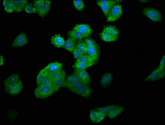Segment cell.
<instances>
[{
    "label": "cell",
    "instance_id": "484cf974",
    "mask_svg": "<svg viewBox=\"0 0 165 125\" xmlns=\"http://www.w3.org/2000/svg\"><path fill=\"white\" fill-rule=\"evenodd\" d=\"M48 75L54 81L60 79L64 76L66 75V73L65 70H59V71L54 72H49Z\"/></svg>",
    "mask_w": 165,
    "mask_h": 125
},
{
    "label": "cell",
    "instance_id": "7a4b0ae2",
    "mask_svg": "<svg viewBox=\"0 0 165 125\" xmlns=\"http://www.w3.org/2000/svg\"><path fill=\"white\" fill-rule=\"evenodd\" d=\"M143 13L153 22H159L162 21V14L157 9L151 7L146 8L143 9Z\"/></svg>",
    "mask_w": 165,
    "mask_h": 125
},
{
    "label": "cell",
    "instance_id": "d4e9b609",
    "mask_svg": "<svg viewBox=\"0 0 165 125\" xmlns=\"http://www.w3.org/2000/svg\"><path fill=\"white\" fill-rule=\"evenodd\" d=\"M94 65L93 64H87L82 62L76 61L75 64L73 65V68L76 70H85L87 68Z\"/></svg>",
    "mask_w": 165,
    "mask_h": 125
},
{
    "label": "cell",
    "instance_id": "cb8c5ba5",
    "mask_svg": "<svg viewBox=\"0 0 165 125\" xmlns=\"http://www.w3.org/2000/svg\"><path fill=\"white\" fill-rule=\"evenodd\" d=\"M76 47L82 54H87V51L88 46L87 45L86 43L84 40H79L76 43Z\"/></svg>",
    "mask_w": 165,
    "mask_h": 125
},
{
    "label": "cell",
    "instance_id": "f35d334b",
    "mask_svg": "<svg viewBox=\"0 0 165 125\" xmlns=\"http://www.w3.org/2000/svg\"><path fill=\"white\" fill-rule=\"evenodd\" d=\"M98 111L96 110H93L90 112V118L92 122L94 123H96V119Z\"/></svg>",
    "mask_w": 165,
    "mask_h": 125
},
{
    "label": "cell",
    "instance_id": "7bdbcfd3",
    "mask_svg": "<svg viewBox=\"0 0 165 125\" xmlns=\"http://www.w3.org/2000/svg\"><path fill=\"white\" fill-rule=\"evenodd\" d=\"M5 59L4 58L3 56L2 55H1V65H3L4 64Z\"/></svg>",
    "mask_w": 165,
    "mask_h": 125
},
{
    "label": "cell",
    "instance_id": "6da1fadb",
    "mask_svg": "<svg viewBox=\"0 0 165 125\" xmlns=\"http://www.w3.org/2000/svg\"><path fill=\"white\" fill-rule=\"evenodd\" d=\"M52 86L41 85L37 86L34 91L35 97L39 99H44L55 93Z\"/></svg>",
    "mask_w": 165,
    "mask_h": 125
},
{
    "label": "cell",
    "instance_id": "f1b7e54d",
    "mask_svg": "<svg viewBox=\"0 0 165 125\" xmlns=\"http://www.w3.org/2000/svg\"><path fill=\"white\" fill-rule=\"evenodd\" d=\"M81 81L79 76L75 72L68 76L65 82L67 83H73Z\"/></svg>",
    "mask_w": 165,
    "mask_h": 125
},
{
    "label": "cell",
    "instance_id": "f546056e",
    "mask_svg": "<svg viewBox=\"0 0 165 125\" xmlns=\"http://www.w3.org/2000/svg\"><path fill=\"white\" fill-rule=\"evenodd\" d=\"M159 72L160 71L158 68H157L145 79V81L149 82L157 80Z\"/></svg>",
    "mask_w": 165,
    "mask_h": 125
},
{
    "label": "cell",
    "instance_id": "8d00e7d4",
    "mask_svg": "<svg viewBox=\"0 0 165 125\" xmlns=\"http://www.w3.org/2000/svg\"><path fill=\"white\" fill-rule=\"evenodd\" d=\"M54 80L51 79L49 76L47 75L46 77L41 83V85L52 86L53 84Z\"/></svg>",
    "mask_w": 165,
    "mask_h": 125
},
{
    "label": "cell",
    "instance_id": "7c38bea8",
    "mask_svg": "<svg viewBox=\"0 0 165 125\" xmlns=\"http://www.w3.org/2000/svg\"><path fill=\"white\" fill-rule=\"evenodd\" d=\"M51 42L54 46L57 48H61L64 47L65 41L64 39L61 37L60 35L56 34L51 37Z\"/></svg>",
    "mask_w": 165,
    "mask_h": 125
},
{
    "label": "cell",
    "instance_id": "b9f144b4",
    "mask_svg": "<svg viewBox=\"0 0 165 125\" xmlns=\"http://www.w3.org/2000/svg\"><path fill=\"white\" fill-rule=\"evenodd\" d=\"M165 76V69H163V70H162V71L160 72L159 74H158V79L157 80H160L163 79Z\"/></svg>",
    "mask_w": 165,
    "mask_h": 125
},
{
    "label": "cell",
    "instance_id": "ee69618b",
    "mask_svg": "<svg viewBox=\"0 0 165 125\" xmlns=\"http://www.w3.org/2000/svg\"><path fill=\"white\" fill-rule=\"evenodd\" d=\"M140 1V2H147V1Z\"/></svg>",
    "mask_w": 165,
    "mask_h": 125
},
{
    "label": "cell",
    "instance_id": "277c9868",
    "mask_svg": "<svg viewBox=\"0 0 165 125\" xmlns=\"http://www.w3.org/2000/svg\"><path fill=\"white\" fill-rule=\"evenodd\" d=\"M118 1L114 0H106V1H97L96 4L101 8L106 17H108L112 8L116 4Z\"/></svg>",
    "mask_w": 165,
    "mask_h": 125
},
{
    "label": "cell",
    "instance_id": "9a60e30c",
    "mask_svg": "<svg viewBox=\"0 0 165 125\" xmlns=\"http://www.w3.org/2000/svg\"><path fill=\"white\" fill-rule=\"evenodd\" d=\"M87 54L94 59L97 63L99 59L100 50L96 48L88 46Z\"/></svg>",
    "mask_w": 165,
    "mask_h": 125
},
{
    "label": "cell",
    "instance_id": "836d02e7",
    "mask_svg": "<svg viewBox=\"0 0 165 125\" xmlns=\"http://www.w3.org/2000/svg\"><path fill=\"white\" fill-rule=\"evenodd\" d=\"M85 42L86 43L87 45L88 46L91 47L96 48L97 49H99V45L97 43L96 41H94V39L91 38H87L85 40Z\"/></svg>",
    "mask_w": 165,
    "mask_h": 125
},
{
    "label": "cell",
    "instance_id": "7402d4cb",
    "mask_svg": "<svg viewBox=\"0 0 165 125\" xmlns=\"http://www.w3.org/2000/svg\"><path fill=\"white\" fill-rule=\"evenodd\" d=\"M51 1H49V0L46 1V0H45L42 9H41V13L39 14L40 16L44 17V16L47 15V14L50 11V8H51Z\"/></svg>",
    "mask_w": 165,
    "mask_h": 125
},
{
    "label": "cell",
    "instance_id": "3957f363",
    "mask_svg": "<svg viewBox=\"0 0 165 125\" xmlns=\"http://www.w3.org/2000/svg\"><path fill=\"white\" fill-rule=\"evenodd\" d=\"M123 13L122 6L120 4H116L112 8L107 17L108 22H114L120 18Z\"/></svg>",
    "mask_w": 165,
    "mask_h": 125
},
{
    "label": "cell",
    "instance_id": "60d3db41",
    "mask_svg": "<svg viewBox=\"0 0 165 125\" xmlns=\"http://www.w3.org/2000/svg\"><path fill=\"white\" fill-rule=\"evenodd\" d=\"M165 67V55H163V57L161 59L160 62L159 66H158V69L159 71L161 72L164 69Z\"/></svg>",
    "mask_w": 165,
    "mask_h": 125
},
{
    "label": "cell",
    "instance_id": "2e32d148",
    "mask_svg": "<svg viewBox=\"0 0 165 125\" xmlns=\"http://www.w3.org/2000/svg\"><path fill=\"white\" fill-rule=\"evenodd\" d=\"M76 40L72 38L69 37L65 42L64 47L70 53H73L76 46Z\"/></svg>",
    "mask_w": 165,
    "mask_h": 125
},
{
    "label": "cell",
    "instance_id": "603a6c76",
    "mask_svg": "<svg viewBox=\"0 0 165 125\" xmlns=\"http://www.w3.org/2000/svg\"><path fill=\"white\" fill-rule=\"evenodd\" d=\"M68 34L69 35V37L72 38L75 40L76 39L82 40L88 37L86 35L82 34L79 31H73V30L69 31L68 32Z\"/></svg>",
    "mask_w": 165,
    "mask_h": 125
},
{
    "label": "cell",
    "instance_id": "4fadbf2b",
    "mask_svg": "<svg viewBox=\"0 0 165 125\" xmlns=\"http://www.w3.org/2000/svg\"><path fill=\"white\" fill-rule=\"evenodd\" d=\"M62 64L58 62H54L48 64L45 69L49 72H54L62 70Z\"/></svg>",
    "mask_w": 165,
    "mask_h": 125
},
{
    "label": "cell",
    "instance_id": "4316f807",
    "mask_svg": "<svg viewBox=\"0 0 165 125\" xmlns=\"http://www.w3.org/2000/svg\"><path fill=\"white\" fill-rule=\"evenodd\" d=\"M99 35H100V37L102 40L104 41L107 42H114L118 40V39L113 37V36H111L109 34L103 31Z\"/></svg>",
    "mask_w": 165,
    "mask_h": 125
},
{
    "label": "cell",
    "instance_id": "e575fe53",
    "mask_svg": "<svg viewBox=\"0 0 165 125\" xmlns=\"http://www.w3.org/2000/svg\"><path fill=\"white\" fill-rule=\"evenodd\" d=\"M115 105H109L107 106V107H100V108H96V110L102 112L105 114L106 116H107V115L108 114L109 111L111 110L113 108H114L115 107Z\"/></svg>",
    "mask_w": 165,
    "mask_h": 125
},
{
    "label": "cell",
    "instance_id": "d6986e66",
    "mask_svg": "<svg viewBox=\"0 0 165 125\" xmlns=\"http://www.w3.org/2000/svg\"><path fill=\"white\" fill-rule=\"evenodd\" d=\"M66 75L64 76L60 79L54 81L52 86L53 88L55 93L58 91L61 87H62L64 83L66 81Z\"/></svg>",
    "mask_w": 165,
    "mask_h": 125
},
{
    "label": "cell",
    "instance_id": "52a82bcc",
    "mask_svg": "<svg viewBox=\"0 0 165 125\" xmlns=\"http://www.w3.org/2000/svg\"><path fill=\"white\" fill-rule=\"evenodd\" d=\"M72 30L79 31L82 34L86 35L88 37L93 33V30L89 25L85 24H77L73 28Z\"/></svg>",
    "mask_w": 165,
    "mask_h": 125
},
{
    "label": "cell",
    "instance_id": "ab89813d",
    "mask_svg": "<svg viewBox=\"0 0 165 125\" xmlns=\"http://www.w3.org/2000/svg\"><path fill=\"white\" fill-rule=\"evenodd\" d=\"M106 116L104 113L98 111L96 117V123H99L101 122V121L104 119Z\"/></svg>",
    "mask_w": 165,
    "mask_h": 125
},
{
    "label": "cell",
    "instance_id": "5b68a950",
    "mask_svg": "<svg viewBox=\"0 0 165 125\" xmlns=\"http://www.w3.org/2000/svg\"><path fill=\"white\" fill-rule=\"evenodd\" d=\"M23 88V84L21 81L11 85L5 86V91L9 94L14 95L21 93Z\"/></svg>",
    "mask_w": 165,
    "mask_h": 125
},
{
    "label": "cell",
    "instance_id": "5bb4252c",
    "mask_svg": "<svg viewBox=\"0 0 165 125\" xmlns=\"http://www.w3.org/2000/svg\"><path fill=\"white\" fill-rule=\"evenodd\" d=\"M113 79V76L111 73H107L104 74L101 79L100 83L102 87L108 86Z\"/></svg>",
    "mask_w": 165,
    "mask_h": 125
},
{
    "label": "cell",
    "instance_id": "74e56055",
    "mask_svg": "<svg viewBox=\"0 0 165 125\" xmlns=\"http://www.w3.org/2000/svg\"><path fill=\"white\" fill-rule=\"evenodd\" d=\"M72 53L73 55H74V57L75 59H76L77 60L80 59V58L82 57L83 55H84L76 47V46H75Z\"/></svg>",
    "mask_w": 165,
    "mask_h": 125
},
{
    "label": "cell",
    "instance_id": "4dcf8cb0",
    "mask_svg": "<svg viewBox=\"0 0 165 125\" xmlns=\"http://www.w3.org/2000/svg\"><path fill=\"white\" fill-rule=\"evenodd\" d=\"M3 5L5 11L7 13H11L14 12L11 1H3Z\"/></svg>",
    "mask_w": 165,
    "mask_h": 125
},
{
    "label": "cell",
    "instance_id": "30bf717a",
    "mask_svg": "<svg viewBox=\"0 0 165 125\" xmlns=\"http://www.w3.org/2000/svg\"><path fill=\"white\" fill-rule=\"evenodd\" d=\"M75 72L77 74L82 82L89 85L91 82L90 76L85 70H76Z\"/></svg>",
    "mask_w": 165,
    "mask_h": 125
},
{
    "label": "cell",
    "instance_id": "ffe728a7",
    "mask_svg": "<svg viewBox=\"0 0 165 125\" xmlns=\"http://www.w3.org/2000/svg\"><path fill=\"white\" fill-rule=\"evenodd\" d=\"M86 85L82 81L78 82L73 83H64L62 87L69 88V90L73 91L78 89V88ZM87 85V84H86Z\"/></svg>",
    "mask_w": 165,
    "mask_h": 125
},
{
    "label": "cell",
    "instance_id": "1f68e13d",
    "mask_svg": "<svg viewBox=\"0 0 165 125\" xmlns=\"http://www.w3.org/2000/svg\"><path fill=\"white\" fill-rule=\"evenodd\" d=\"M45 0H40V1H34L33 5L36 10V13L40 14L41 9H42Z\"/></svg>",
    "mask_w": 165,
    "mask_h": 125
},
{
    "label": "cell",
    "instance_id": "8fae6325",
    "mask_svg": "<svg viewBox=\"0 0 165 125\" xmlns=\"http://www.w3.org/2000/svg\"><path fill=\"white\" fill-rule=\"evenodd\" d=\"M124 108L120 106H115L109 111L107 116L110 119H113L120 114L124 111Z\"/></svg>",
    "mask_w": 165,
    "mask_h": 125
},
{
    "label": "cell",
    "instance_id": "e0dca14e",
    "mask_svg": "<svg viewBox=\"0 0 165 125\" xmlns=\"http://www.w3.org/2000/svg\"><path fill=\"white\" fill-rule=\"evenodd\" d=\"M103 31L109 34L111 36L115 38L118 39L119 34V31L118 29L113 26H108L103 29Z\"/></svg>",
    "mask_w": 165,
    "mask_h": 125
},
{
    "label": "cell",
    "instance_id": "ba28073f",
    "mask_svg": "<svg viewBox=\"0 0 165 125\" xmlns=\"http://www.w3.org/2000/svg\"><path fill=\"white\" fill-rule=\"evenodd\" d=\"M72 92L81 96L87 98L89 97L91 94V89L88 85L86 84L73 91Z\"/></svg>",
    "mask_w": 165,
    "mask_h": 125
},
{
    "label": "cell",
    "instance_id": "d6a6232c",
    "mask_svg": "<svg viewBox=\"0 0 165 125\" xmlns=\"http://www.w3.org/2000/svg\"><path fill=\"white\" fill-rule=\"evenodd\" d=\"M74 7L79 11H82L85 7V4L81 0H74L73 1Z\"/></svg>",
    "mask_w": 165,
    "mask_h": 125
},
{
    "label": "cell",
    "instance_id": "44dd1931",
    "mask_svg": "<svg viewBox=\"0 0 165 125\" xmlns=\"http://www.w3.org/2000/svg\"><path fill=\"white\" fill-rule=\"evenodd\" d=\"M48 72L44 68L41 69L38 74L36 79V83L37 86L41 85L45 78L47 76Z\"/></svg>",
    "mask_w": 165,
    "mask_h": 125
},
{
    "label": "cell",
    "instance_id": "8992f818",
    "mask_svg": "<svg viewBox=\"0 0 165 125\" xmlns=\"http://www.w3.org/2000/svg\"><path fill=\"white\" fill-rule=\"evenodd\" d=\"M28 40L26 34L22 33L17 36L12 43V45L16 47H20L27 45Z\"/></svg>",
    "mask_w": 165,
    "mask_h": 125
},
{
    "label": "cell",
    "instance_id": "9c48e42d",
    "mask_svg": "<svg viewBox=\"0 0 165 125\" xmlns=\"http://www.w3.org/2000/svg\"><path fill=\"white\" fill-rule=\"evenodd\" d=\"M14 11L16 13H20L24 9L26 5L28 3V1L26 0L23 1H11Z\"/></svg>",
    "mask_w": 165,
    "mask_h": 125
},
{
    "label": "cell",
    "instance_id": "d590c367",
    "mask_svg": "<svg viewBox=\"0 0 165 125\" xmlns=\"http://www.w3.org/2000/svg\"><path fill=\"white\" fill-rule=\"evenodd\" d=\"M25 11L28 13H36V10L34 7L33 3H28L26 5L25 8Z\"/></svg>",
    "mask_w": 165,
    "mask_h": 125
},
{
    "label": "cell",
    "instance_id": "ac0fdd59",
    "mask_svg": "<svg viewBox=\"0 0 165 125\" xmlns=\"http://www.w3.org/2000/svg\"><path fill=\"white\" fill-rule=\"evenodd\" d=\"M20 81L21 80L19 75L17 74H13L5 79L4 81V84L5 86H6L18 82Z\"/></svg>",
    "mask_w": 165,
    "mask_h": 125
},
{
    "label": "cell",
    "instance_id": "83f0119b",
    "mask_svg": "<svg viewBox=\"0 0 165 125\" xmlns=\"http://www.w3.org/2000/svg\"><path fill=\"white\" fill-rule=\"evenodd\" d=\"M76 61L82 62L87 63V64H92L94 65L95 63H96L95 60L88 54H84L80 59L77 60Z\"/></svg>",
    "mask_w": 165,
    "mask_h": 125
}]
</instances>
